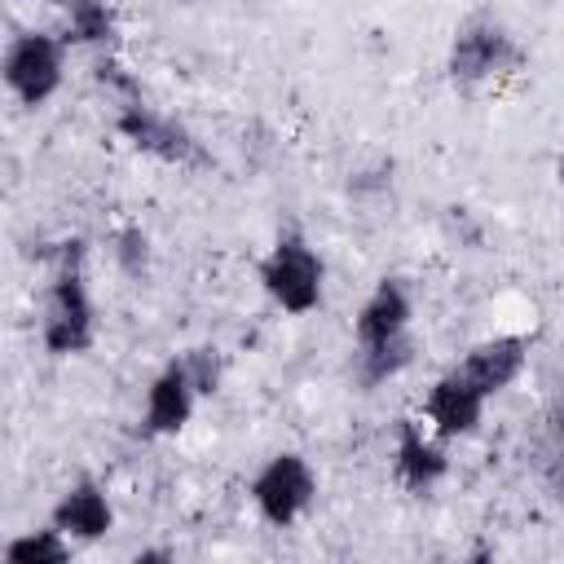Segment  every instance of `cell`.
Listing matches in <instances>:
<instances>
[{"label": "cell", "instance_id": "obj_21", "mask_svg": "<svg viewBox=\"0 0 564 564\" xmlns=\"http://www.w3.org/2000/svg\"><path fill=\"white\" fill-rule=\"evenodd\" d=\"M132 560H137V564H145V560H172V551H137Z\"/></svg>", "mask_w": 564, "mask_h": 564}, {"label": "cell", "instance_id": "obj_23", "mask_svg": "<svg viewBox=\"0 0 564 564\" xmlns=\"http://www.w3.org/2000/svg\"><path fill=\"white\" fill-rule=\"evenodd\" d=\"M181 4H194V0H181Z\"/></svg>", "mask_w": 564, "mask_h": 564}, {"label": "cell", "instance_id": "obj_13", "mask_svg": "<svg viewBox=\"0 0 564 564\" xmlns=\"http://www.w3.org/2000/svg\"><path fill=\"white\" fill-rule=\"evenodd\" d=\"M419 357V335L405 330V335H392V339H379V344H352V357H348V379L357 392H379L383 383L401 379Z\"/></svg>", "mask_w": 564, "mask_h": 564}, {"label": "cell", "instance_id": "obj_18", "mask_svg": "<svg viewBox=\"0 0 564 564\" xmlns=\"http://www.w3.org/2000/svg\"><path fill=\"white\" fill-rule=\"evenodd\" d=\"M181 361H185V370H189V379H194V388L203 397L220 392V383H225V352L216 344H189V348H181Z\"/></svg>", "mask_w": 564, "mask_h": 564}, {"label": "cell", "instance_id": "obj_8", "mask_svg": "<svg viewBox=\"0 0 564 564\" xmlns=\"http://www.w3.org/2000/svg\"><path fill=\"white\" fill-rule=\"evenodd\" d=\"M485 410H489V397H485L458 366L441 370V375L432 379V388L423 392V419H427V427H432L441 441H449V445L476 436L480 423H485Z\"/></svg>", "mask_w": 564, "mask_h": 564}, {"label": "cell", "instance_id": "obj_17", "mask_svg": "<svg viewBox=\"0 0 564 564\" xmlns=\"http://www.w3.org/2000/svg\"><path fill=\"white\" fill-rule=\"evenodd\" d=\"M441 238L454 251H485V220L467 203H449L441 212Z\"/></svg>", "mask_w": 564, "mask_h": 564}, {"label": "cell", "instance_id": "obj_2", "mask_svg": "<svg viewBox=\"0 0 564 564\" xmlns=\"http://www.w3.org/2000/svg\"><path fill=\"white\" fill-rule=\"evenodd\" d=\"M524 66H529V48L494 4H476L454 22L445 48V79L454 93L476 97L489 84L520 75Z\"/></svg>", "mask_w": 564, "mask_h": 564}, {"label": "cell", "instance_id": "obj_10", "mask_svg": "<svg viewBox=\"0 0 564 564\" xmlns=\"http://www.w3.org/2000/svg\"><path fill=\"white\" fill-rule=\"evenodd\" d=\"M529 352H533V330H498L489 339H476L454 366L494 401L520 383V375L529 370Z\"/></svg>", "mask_w": 564, "mask_h": 564}, {"label": "cell", "instance_id": "obj_9", "mask_svg": "<svg viewBox=\"0 0 564 564\" xmlns=\"http://www.w3.org/2000/svg\"><path fill=\"white\" fill-rule=\"evenodd\" d=\"M198 401H203V392L194 388V379H189L181 352L167 357V361L154 370V379L145 383V401H141V436H154V441H163V436H181V432L189 427Z\"/></svg>", "mask_w": 564, "mask_h": 564}, {"label": "cell", "instance_id": "obj_3", "mask_svg": "<svg viewBox=\"0 0 564 564\" xmlns=\"http://www.w3.org/2000/svg\"><path fill=\"white\" fill-rule=\"evenodd\" d=\"M256 282L286 317H308L326 300V260L313 247V238L291 220L273 234L269 251L256 260Z\"/></svg>", "mask_w": 564, "mask_h": 564}, {"label": "cell", "instance_id": "obj_11", "mask_svg": "<svg viewBox=\"0 0 564 564\" xmlns=\"http://www.w3.org/2000/svg\"><path fill=\"white\" fill-rule=\"evenodd\" d=\"M48 524H57L70 542H79V546H93V542H101L110 529H115V502H110V489L97 480V476H75L62 494H57V502L48 507Z\"/></svg>", "mask_w": 564, "mask_h": 564}, {"label": "cell", "instance_id": "obj_1", "mask_svg": "<svg viewBox=\"0 0 564 564\" xmlns=\"http://www.w3.org/2000/svg\"><path fill=\"white\" fill-rule=\"evenodd\" d=\"M40 291V344L48 357H84L97 344V304L88 286V242L62 238L48 256Z\"/></svg>", "mask_w": 564, "mask_h": 564}, {"label": "cell", "instance_id": "obj_15", "mask_svg": "<svg viewBox=\"0 0 564 564\" xmlns=\"http://www.w3.org/2000/svg\"><path fill=\"white\" fill-rule=\"evenodd\" d=\"M75 546L79 542H70L57 524H44V529L13 533L0 546V555H4V564H70L75 560Z\"/></svg>", "mask_w": 564, "mask_h": 564}, {"label": "cell", "instance_id": "obj_19", "mask_svg": "<svg viewBox=\"0 0 564 564\" xmlns=\"http://www.w3.org/2000/svg\"><path fill=\"white\" fill-rule=\"evenodd\" d=\"M533 471H538L542 494H546L555 507H564V441H560V445H551V449L533 463Z\"/></svg>", "mask_w": 564, "mask_h": 564}, {"label": "cell", "instance_id": "obj_20", "mask_svg": "<svg viewBox=\"0 0 564 564\" xmlns=\"http://www.w3.org/2000/svg\"><path fill=\"white\" fill-rule=\"evenodd\" d=\"M392 185V159H375V167H357V176H348V194H366V189H388Z\"/></svg>", "mask_w": 564, "mask_h": 564}, {"label": "cell", "instance_id": "obj_6", "mask_svg": "<svg viewBox=\"0 0 564 564\" xmlns=\"http://www.w3.org/2000/svg\"><path fill=\"white\" fill-rule=\"evenodd\" d=\"M115 132L137 154H150V159H159L167 167H212V154L203 150V141L176 115L150 106L145 97L115 101Z\"/></svg>", "mask_w": 564, "mask_h": 564}, {"label": "cell", "instance_id": "obj_5", "mask_svg": "<svg viewBox=\"0 0 564 564\" xmlns=\"http://www.w3.org/2000/svg\"><path fill=\"white\" fill-rule=\"evenodd\" d=\"M247 498L269 529H295L317 502V467L300 449H278L251 471Z\"/></svg>", "mask_w": 564, "mask_h": 564}, {"label": "cell", "instance_id": "obj_7", "mask_svg": "<svg viewBox=\"0 0 564 564\" xmlns=\"http://www.w3.org/2000/svg\"><path fill=\"white\" fill-rule=\"evenodd\" d=\"M445 476H449V441H441L427 423L401 414L397 419V432H392V480L405 494L423 498Z\"/></svg>", "mask_w": 564, "mask_h": 564}, {"label": "cell", "instance_id": "obj_14", "mask_svg": "<svg viewBox=\"0 0 564 564\" xmlns=\"http://www.w3.org/2000/svg\"><path fill=\"white\" fill-rule=\"evenodd\" d=\"M53 9L62 18L66 44H84V48H97V53L115 48L119 18H115V9L106 0H53Z\"/></svg>", "mask_w": 564, "mask_h": 564}, {"label": "cell", "instance_id": "obj_16", "mask_svg": "<svg viewBox=\"0 0 564 564\" xmlns=\"http://www.w3.org/2000/svg\"><path fill=\"white\" fill-rule=\"evenodd\" d=\"M150 234L141 229V225H119L115 234H110V260H115V269L128 278V282H145L150 278Z\"/></svg>", "mask_w": 564, "mask_h": 564}, {"label": "cell", "instance_id": "obj_22", "mask_svg": "<svg viewBox=\"0 0 564 564\" xmlns=\"http://www.w3.org/2000/svg\"><path fill=\"white\" fill-rule=\"evenodd\" d=\"M555 185H560V189H564V150H560V154H555Z\"/></svg>", "mask_w": 564, "mask_h": 564}, {"label": "cell", "instance_id": "obj_12", "mask_svg": "<svg viewBox=\"0 0 564 564\" xmlns=\"http://www.w3.org/2000/svg\"><path fill=\"white\" fill-rule=\"evenodd\" d=\"M414 330V286L401 273H383L352 317V344H379Z\"/></svg>", "mask_w": 564, "mask_h": 564}, {"label": "cell", "instance_id": "obj_4", "mask_svg": "<svg viewBox=\"0 0 564 564\" xmlns=\"http://www.w3.org/2000/svg\"><path fill=\"white\" fill-rule=\"evenodd\" d=\"M66 53H70V44L62 31H48V26L13 31L0 53V79H4L9 97L26 110L48 106L66 84Z\"/></svg>", "mask_w": 564, "mask_h": 564}]
</instances>
